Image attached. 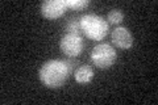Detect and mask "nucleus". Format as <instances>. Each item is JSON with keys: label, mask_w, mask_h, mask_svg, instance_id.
I'll list each match as a JSON object with an SVG mask.
<instances>
[{"label": "nucleus", "mask_w": 158, "mask_h": 105, "mask_svg": "<svg viewBox=\"0 0 158 105\" xmlns=\"http://www.w3.org/2000/svg\"><path fill=\"white\" fill-rule=\"evenodd\" d=\"M70 74L71 71L65 61L50 59L41 66L38 71V78L48 88H59L67 82Z\"/></svg>", "instance_id": "1"}, {"label": "nucleus", "mask_w": 158, "mask_h": 105, "mask_svg": "<svg viewBox=\"0 0 158 105\" xmlns=\"http://www.w3.org/2000/svg\"><path fill=\"white\" fill-rule=\"evenodd\" d=\"M79 25L81 30L92 41H102L108 33V22L94 13L83 14L79 18Z\"/></svg>", "instance_id": "2"}, {"label": "nucleus", "mask_w": 158, "mask_h": 105, "mask_svg": "<svg viewBox=\"0 0 158 105\" xmlns=\"http://www.w3.org/2000/svg\"><path fill=\"white\" fill-rule=\"evenodd\" d=\"M117 54L113 46L108 43H99L91 51V62L99 68H108L116 62Z\"/></svg>", "instance_id": "3"}, {"label": "nucleus", "mask_w": 158, "mask_h": 105, "mask_svg": "<svg viewBox=\"0 0 158 105\" xmlns=\"http://www.w3.org/2000/svg\"><path fill=\"white\" fill-rule=\"evenodd\" d=\"M59 49L69 58H75L81 55L83 50V38L81 34H70L66 33L59 41Z\"/></svg>", "instance_id": "4"}, {"label": "nucleus", "mask_w": 158, "mask_h": 105, "mask_svg": "<svg viewBox=\"0 0 158 105\" xmlns=\"http://www.w3.org/2000/svg\"><path fill=\"white\" fill-rule=\"evenodd\" d=\"M66 11H67L66 0H46L41 6L42 16L48 20H56L61 17Z\"/></svg>", "instance_id": "5"}, {"label": "nucleus", "mask_w": 158, "mask_h": 105, "mask_svg": "<svg viewBox=\"0 0 158 105\" xmlns=\"http://www.w3.org/2000/svg\"><path fill=\"white\" fill-rule=\"evenodd\" d=\"M111 39L112 43L116 47L120 49H129L133 45V37L131 32L124 26H117L115 30L111 33Z\"/></svg>", "instance_id": "6"}, {"label": "nucleus", "mask_w": 158, "mask_h": 105, "mask_svg": "<svg viewBox=\"0 0 158 105\" xmlns=\"http://www.w3.org/2000/svg\"><path fill=\"white\" fill-rule=\"evenodd\" d=\"M74 78H75V82L79 84H87L92 80L94 78V70L91 66L88 64H83V66L78 67L74 72Z\"/></svg>", "instance_id": "7"}, {"label": "nucleus", "mask_w": 158, "mask_h": 105, "mask_svg": "<svg viewBox=\"0 0 158 105\" xmlns=\"http://www.w3.org/2000/svg\"><path fill=\"white\" fill-rule=\"evenodd\" d=\"M123 20H124V14H123L121 11H118V9H112L107 14V21L110 24H113V25L120 24Z\"/></svg>", "instance_id": "8"}, {"label": "nucleus", "mask_w": 158, "mask_h": 105, "mask_svg": "<svg viewBox=\"0 0 158 105\" xmlns=\"http://www.w3.org/2000/svg\"><path fill=\"white\" fill-rule=\"evenodd\" d=\"M66 33H70V34H79L81 30V25H79V18L78 17H73L70 21L66 24V28H65Z\"/></svg>", "instance_id": "9"}, {"label": "nucleus", "mask_w": 158, "mask_h": 105, "mask_svg": "<svg viewBox=\"0 0 158 105\" xmlns=\"http://www.w3.org/2000/svg\"><path fill=\"white\" fill-rule=\"evenodd\" d=\"M90 2L88 0H66V6L69 9H74V11H81V9L86 8Z\"/></svg>", "instance_id": "10"}]
</instances>
